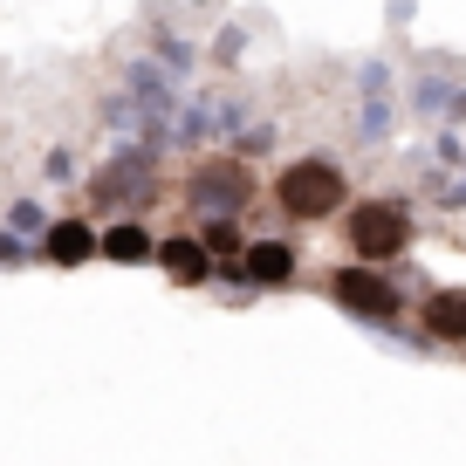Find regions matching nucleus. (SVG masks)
Masks as SVG:
<instances>
[{"instance_id":"nucleus-1","label":"nucleus","mask_w":466,"mask_h":466,"mask_svg":"<svg viewBox=\"0 0 466 466\" xmlns=\"http://www.w3.org/2000/svg\"><path fill=\"white\" fill-rule=\"evenodd\" d=\"M268 199H275V213L295 219V227H322V219H336L350 206V172L336 158H322V151H302V158H289L275 172Z\"/></svg>"},{"instance_id":"nucleus-2","label":"nucleus","mask_w":466,"mask_h":466,"mask_svg":"<svg viewBox=\"0 0 466 466\" xmlns=\"http://www.w3.org/2000/svg\"><path fill=\"white\" fill-rule=\"evenodd\" d=\"M254 192H261V178L233 158V151H206V158H192L186 178H178V199L199 219H240L254 206Z\"/></svg>"},{"instance_id":"nucleus-3","label":"nucleus","mask_w":466,"mask_h":466,"mask_svg":"<svg viewBox=\"0 0 466 466\" xmlns=\"http://www.w3.org/2000/svg\"><path fill=\"white\" fill-rule=\"evenodd\" d=\"M343 240L364 268H384V261H398V254H411L419 227H411L405 199H350L343 206Z\"/></svg>"},{"instance_id":"nucleus-4","label":"nucleus","mask_w":466,"mask_h":466,"mask_svg":"<svg viewBox=\"0 0 466 466\" xmlns=\"http://www.w3.org/2000/svg\"><path fill=\"white\" fill-rule=\"evenodd\" d=\"M151 186H158V158L151 151H124V158H110L89 178V206L96 213H137L151 199Z\"/></svg>"},{"instance_id":"nucleus-5","label":"nucleus","mask_w":466,"mask_h":466,"mask_svg":"<svg viewBox=\"0 0 466 466\" xmlns=\"http://www.w3.org/2000/svg\"><path fill=\"white\" fill-rule=\"evenodd\" d=\"M329 295L350 309V316H364V322H391L398 316V281L384 275V268H364V261H350V268H336L329 275Z\"/></svg>"},{"instance_id":"nucleus-6","label":"nucleus","mask_w":466,"mask_h":466,"mask_svg":"<svg viewBox=\"0 0 466 466\" xmlns=\"http://www.w3.org/2000/svg\"><path fill=\"white\" fill-rule=\"evenodd\" d=\"M151 261L165 268V281H178V289H206V281L219 275V261L206 254L199 233H158V254Z\"/></svg>"},{"instance_id":"nucleus-7","label":"nucleus","mask_w":466,"mask_h":466,"mask_svg":"<svg viewBox=\"0 0 466 466\" xmlns=\"http://www.w3.org/2000/svg\"><path fill=\"white\" fill-rule=\"evenodd\" d=\"M96 219H83V213H62V219H48L42 227V261L48 268H89L96 261Z\"/></svg>"},{"instance_id":"nucleus-8","label":"nucleus","mask_w":466,"mask_h":466,"mask_svg":"<svg viewBox=\"0 0 466 466\" xmlns=\"http://www.w3.org/2000/svg\"><path fill=\"white\" fill-rule=\"evenodd\" d=\"M151 254H158V233H151L137 213H116L110 227L96 233V261H110V268H145Z\"/></svg>"},{"instance_id":"nucleus-9","label":"nucleus","mask_w":466,"mask_h":466,"mask_svg":"<svg viewBox=\"0 0 466 466\" xmlns=\"http://www.w3.org/2000/svg\"><path fill=\"white\" fill-rule=\"evenodd\" d=\"M240 281H254V289H289L295 281V248L289 240H248V248H240Z\"/></svg>"},{"instance_id":"nucleus-10","label":"nucleus","mask_w":466,"mask_h":466,"mask_svg":"<svg viewBox=\"0 0 466 466\" xmlns=\"http://www.w3.org/2000/svg\"><path fill=\"white\" fill-rule=\"evenodd\" d=\"M419 329L432 343H466V289H432L419 302Z\"/></svg>"},{"instance_id":"nucleus-11","label":"nucleus","mask_w":466,"mask_h":466,"mask_svg":"<svg viewBox=\"0 0 466 466\" xmlns=\"http://www.w3.org/2000/svg\"><path fill=\"white\" fill-rule=\"evenodd\" d=\"M199 240L213 261H227V254H240L248 240H240V219H199Z\"/></svg>"}]
</instances>
